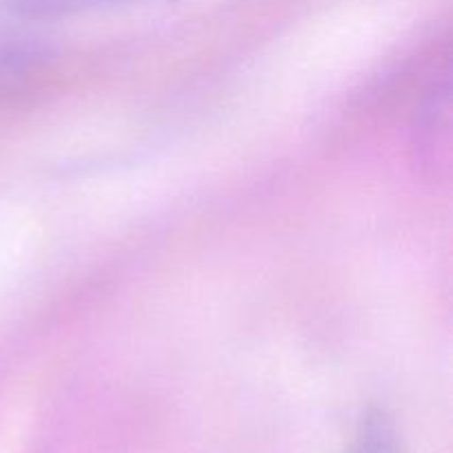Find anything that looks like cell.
<instances>
[{
  "instance_id": "obj_1",
  "label": "cell",
  "mask_w": 453,
  "mask_h": 453,
  "mask_svg": "<svg viewBox=\"0 0 453 453\" xmlns=\"http://www.w3.org/2000/svg\"><path fill=\"white\" fill-rule=\"evenodd\" d=\"M3 7L22 20H60L96 9L119 7L137 0H0Z\"/></svg>"
},
{
  "instance_id": "obj_2",
  "label": "cell",
  "mask_w": 453,
  "mask_h": 453,
  "mask_svg": "<svg viewBox=\"0 0 453 453\" xmlns=\"http://www.w3.org/2000/svg\"><path fill=\"white\" fill-rule=\"evenodd\" d=\"M349 453H401V436L392 416L383 410H370L361 418Z\"/></svg>"
}]
</instances>
